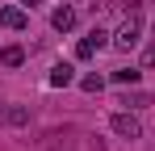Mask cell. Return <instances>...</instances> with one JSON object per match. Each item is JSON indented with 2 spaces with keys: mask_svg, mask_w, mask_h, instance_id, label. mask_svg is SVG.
<instances>
[{
  "mask_svg": "<svg viewBox=\"0 0 155 151\" xmlns=\"http://www.w3.org/2000/svg\"><path fill=\"white\" fill-rule=\"evenodd\" d=\"M143 67H155V42H151L147 50H143Z\"/></svg>",
  "mask_w": 155,
  "mask_h": 151,
  "instance_id": "obj_12",
  "label": "cell"
},
{
  "mask_svg": "<svg viewBox=\"0 0 155 151\" xmlns=\"http://www.w3.org/2000/svg\"><path fill=\"white\" fill-rule=\"evenodd\" d=\"M0 25H4V29H25L29 25L25 4H4V8H0Z\"/></svg>",
  "mask_w": 155,
  "mask_h": 151,
  "instance_id": "obj_3",
  "label": "cell"
},
{
  "mask_svg": "<svg viewBox=\"0 0 155 151\" xmlns=\"http://www.w3.org/2000/svg\"><path fill=\"white\" fill-rule=\"evenodd\" d=\"M17 4H25V8H34V4H38V0H17Z\"/></svg>",
  "mask_w": 155,
  "mask_h": 151,
  "instance_id": "obj_13",
  "label": "cell"
},
{
  "mask_svg": "<svg viewBox=\"0 0 155 151\" xmlns=\"http://www.w3.org/2000/svg\"><path fill=\"white\" fill-rule=\"evenodd\" d=\"M122 105H130V109H147V105H151V92H138V88H134V92L122 97Z\"/></svg>",
  "mask_w": 155,
  "mask_h": 151,
  "instance_id": "obj_10",
  "label": "cell"
},
{
  "mask_svg": "<svg viewBox=\"0 0 155 151\" xmlns=\"http://www.w3.org/2000/svg\"><path fill=\"white\" fill-rule=\"evenodd\" d=\"M0 63H4V67H21V63H25V50L13 42V46H4V50H0Z\"/></svg>",
  "mask_w": 155,
  "mask_h": 151,
  "instance_id": "obj_8",
  "label": "cell"
},
{
  "mask_svg": "<svg viewBox=\"0 0 155 151\" xmlns=\"http://www.w3.org/2000/svg\"><path fill=\"white\" fill-rule=\"evenodd\" d=\"M109 126H113V134H122V139H143V122H138L130 109H117V113L109 118Z\"/></svg>",
  "mask_w": 155,
  "mask_h": 151,
  "instance_id": "obj_2",
  "label": "cell"
},
{
  "mask_svg": "<svg viewBox=\"0 0 155 151\" xmlns=\"http://www.w3.org/2000/svg\"><path fill=\"white\" fill-rule=\"evenodd\" d=\"M105 42H109V34H105V29H92L88 38H80V42H76V59H92Z\"/></svg>",
  "mask_w": 155,
  "mask_h": 151,
  "instance_id": "obj_4",
  "label": "cell"
},
{
  "mask_svg": "<svg viewBox=\"0 0 155 151\" xmlns=\"http://www.w3.org/2000/svg\"><path fill=\"white\" fill-rule=\"evenodd\" d=\"M80 88H84V92H101L105 80H101V76H84V80H80Z\"/></svg>",
  "mask_w": 155,
  "mask_h": 151,
  "instance_id": "obj_11",
  "label": "cell"
},
{
  "mask_svg": "<svg viewBox=\"0 0 155 151\" xmlns=\"http://www.w3.org/2000/svg\"><path fill=\"white\" fill-rule=\"evenodd\" d=\"M29 105H0V126H25Z\"/></svg>",
  "mask_w": 155,
  "mask_h": 151,
  "instance_id": "obj_5",
  "label": "cell"
},
{
  "mask_svg": "<svg viewBox=\"0 0 155 151\" xmlns=\"http://www.w3.org/2000/svg\"><path fill=\"white\" fill-rule=\"evenodd\" d=\"M138 38H143V8H130L126 21L117 25V34H113V46L117 50H134Z\"/></svg>",
  "mask_w": 155,
  "mask_h": 151,
  "instance_id": "obj_1",
  "label": "cell"
},
{
  "mask_svg": "<svg viewBox=\"0 0 155 151\" xmlns=\"http://www.w3.org/2000/svg\"><path fill=\"white\" fill-rule=\"evenodd\" d=\"M138 67H117V72H113V84H122V88H130V84H138Z\"/></svg>",
  "mask_w": 155,
  "mask_h": 151,
  "instance_id": "obj_9",
  "label": "cell"
},
{
  "mask_svg": "<svg viewBox=\"0 0 155 151\" xmlns=\"http://www.w3.org/2000/svg\"><path fill=\"white\" fill-rule=\"evenodd\" d=\"M51 25L59 29V34L76 29V8H67V4H63V8H54V13H51Z\"/></svg>",
  "mask_w": 155,
  "mask_h": 151,
  "instance_id": "obj_6",
  "label": "cell"
},
{
  "mask_svg": "<svg viewBox=\"0 0 155 151\" xmlns=\"http://www.w3.org/2000/svg\"><path fill=\"white\" fill-rule=\"evenodd\" d=\"M76 80V72H71V63H59V67H51V88H67Z\"/></svg>",
  "mask_w": 155,
  "mask_h": 151,
  "instance_id": "obj_7",
  "label": "cell"
}]
</instances>
